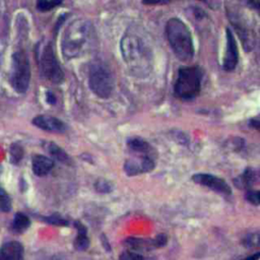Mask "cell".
Masks as SVG:
<instances>
[{
	"label": "cell",
	"instance_id": "1",
	"mask_svg": "<svg viewBox=\"0 0 260 260\" xmlns=\"http://www.w3.org/2000/svg\"><path fill=\"white\" fill-rule=\"evenodd\" d=\"M121 53L130 72L138 77L152 70L153 53L149 40L137 27L128 28L121 40Z\"/></svg>",
	"mask_w": 260,
	"mask_h": 260
},
{
	"label": "cell",
	"instance_id": "2",
	"mask_svg": "<svg viewBox=\"0 0 260 260\" xmlns=\"http://www.w3.org/2000/svg\"><path fill=\"white\" fill-rule=\"evenodd\" d=\"M93 38V28L86 19H75L65 29L61 48L66 58H77L88 51Z\"/></svg>",
	"mask_w": 260,
	"mask_h": 260
},
{
	"label": "cell",
	"instance_id": "3",
	"mask_svg": "<svg viewBox=\"0 0 260 260\" xmlns=\"http://www.w3.org/2000/svg\"><path fill=\"white\" fill-rule=\"evenodd\" d=\"M168 41L175 55L181 61L187 62L194 55L192 36L187 25L179 18H171L166 25Z\"/></svg>",
	"mask_w": 260,
	"mask_h": 260
},
{
	"label": "cell",
	"instance_id": "4",
	"mask_svg": "<svg viewBox=\"0 0 260 260\" xmlns=\"http://www.w3.org/2000/svg\"><path fill=\"white\" fill-rule=\"evenodd\" d=\"M202 74L197 67H183L179 70L175 82V92L182 100H192L198 95Z\"/></svg>",
	"mask_w": 260,
	"mask_h": 260
},
{
	"label": "cell",
	"instance_id": "5",
	"mask_svg": "<svg viewBox=\"0 0 260 260\" xmlns=\"http://www.w3.org/2000/svg\"><path fill=\"white\" fill-rule=\"evenodd\" d=\"M88 84L91 91L101 99H108L114 88V80L109 68L101 61L91 63L88 70Z\"/></svg>",
	"mask_w": 260,
	"mask_h": 260
},
{
	"label": "cell",
	"instance_id": "6",
	"mask_svg": "<svg viewBox=\"0 0 260 260\" xmlns=\"http://www.w3.org/2000/svg\"><path fill=\"white\" fill-rule=\"evenodd\" d=\"M30 81V67L28 58L24 51H16L12 55L10 83L17 92H25Z\"/></svg>",
	"mask_w": 260,
	"mask_h": 260
},
{
	"label": "cell",
	"instance_id": "7",
	"mask_svg": "<svg viewBox=\"0 0 260 260\" xmlns=\"http://www.w3.org/2000/svg\"><path fill=\"white\" fill-rule=\"evenodd\" d=\"M40 67L42 75L51 83L59 84L63 81L64 74L51 44H47L42 51Z\"/></svg>",
	"mask_w": 260,
	"mask_h": 260
},
{
	"label": "cell",
	"instance_id": "8",
	"mask_svg": "<svg viewBox=\"0 0 260 260\" xmlns=\"http://www.w3.org/2000/svg\"><path fill=\"white\" fill-rule=\"evenodd\" d=\"M244 16L245 15L243 13L235 9H232L229 13V17L242 41L244 49L246 51H250L255 45V35L248 19Z\"/></svg>",
	"mask_w": 260,
	"mask_h": 260
},
{
	"label": "cell",
	"instance_id": "9",
	"mask_svg": "<svg viewBox=\"0 0 260 260\" xmlns=\"http://www.w3.org/2000/svg\"><path fill=\"white\" fill-rule=\"evenodd\" d=\"M154 168V161L148 154H140L138 157H132L125 161L124 170L129 176H135L142 173L152 171Z\"/></svg>",
	"mask_w": 260,
	"mask_h": 260
},
{
	"label": "cell",
	"instance_id": "10",
	"mask_svg": "<svg viewBox=\"0 0 260 260\" xmlns=\"http://www.w3.org/2000/svg\"><path fill=\"white\" fill-rule=\"evenodd\" d=\"M192 180L197 183V184H200V185H203L213 191H216L218 193H221V194H225V195H230L232 193V190H231V187L229 186V184L218 178V177H215L213 175H210V174H195L193 177H192Z\"/></svg>",
	"mask_w": 260,
	"mask_h": 260
},
{
	"label": "cell",
	"instance_id": "11",
	"mask_svg": "<svg viewBox=\"0 0 260 260\" xmlns=\"http://www.w3.org/2000/svg\"><path fill=\"white\" fill-rule=\"evenodd\" d=\"M239 60V52L237 42L231 29H226V48L223 57L222 67L225 71H232L236 68Z\"/></svg>",
	"mask_w": 260,
	"mask_h": 260
},
{
	"label": "cell",
	"instance_id": "12",
	"mask_svg": "<svg viewBox=\"0 0 260 260\" xmlns=\"http://www.w3.org/2000/svg\"><path fill=\"white\" fill-rule=\"evenodd\" d=\"M31 122L38 128L52 133H64L67 129V126L63 121L53 116L40 115L35 117Z\"/></svg>",
	"mask_w": 260,
	"mask_h": 260
},
{
	"label": "cell",
	"instance_id": "13",
	"mask_svg": "<svg viewBox=\"0 0 260 260\" xmlns=\"http://www.w3.org/2000/svg\"><path fill=\"white\" fill-rule=\"evenodd\" d=\"M0 260H24L22 245L16 241L3 244L0 247Z\"/></svg>",
	"mask_w": 260,
	"mask_h": 260
},
{
	"label": "cell",
	"instance_id": "14",
	"mask_svg": "<svg viewBox=\"0 0 260 260\" xmlns=\"http://www.w3.org/2000/svg\"><path fill=\"white\" fill-rule=\"evenodd\" d=\"M53 167H54V161L45 155L35 154L31 157L32 172L39 177H43L49 174L53 169Z\"/></svg>",
	"mask_w": 260,
	"mask_h": 260
},
{
	"label": "cell",
	"instance_id": "15",
	"mask_svg": "<svg viewBox=\"0 0 260 260\" xmlns=\"http://www.w3.org/2000/svg\"><path fill=\"white\" fill-rule=\"evenodd\" d=\"M125 245L131 251H147L155 248L153 240L140 239V238H128L125 240Z\"/></svg>",
	"mask_w": 260,
	"mask_h": 260
},
{
	"label": "cell",
	"instance_id": "16",
	"mask_svg": "<svg viewBox=\"0 0 260 260\" xmlns=\"http://www.w3.org/2000/svg\"><path fill=\"white\" fill-rule=\"evenodd\" d=\"M44 147L47 150V152L51 154V156H53L55 159L59 160L60 162H63V164H69L70 162V157H69L68 153L65 150H63L56 143H54V142H45Z\"/></svg>",
	"mask_w": 260,
	"mask_h": 260
},
{
	"label": "cell",
	"instance_id": "17",
	"mask_svg": "<svg viewBox=\"0 0 260 260\" xmlns=\"http://www.w3.org/2000/svg\"><path fill=\"white\" fill-rule=\"evenodd\" d=\"M74 225L77 230V236L74 241V246L79 251L86 250L89 246V240L87 238L86 228L80 221H75Z\"/></svg>",
	"mask_w": 260,
	"mask_h": 260
},
{
	"label": "cell",
	"instance_id": "18",
	"mask_svg": "<svg viewBox=\"0 0 260 260\" xmlns=\"http://www.w3.org/2000/svg\"><path fill=\"white\" fill-rule=\"evenodd\" d=\"M128 146L129 148L139 154H148L151 147L150 145L143 139L139 138V137H134L128 140Z\"/></svg>",
	"mask_w": 260,
	"mask_h": 260
},
{
	"label": "cell",
	"instance_id": "19",
	"mask_svg": "<svg viewBox=\"0 0 260 260\" xmlns=\"http://www.w3.org/2000/svg\"><path fill=\"white\" fill-rule=\"evenodd\" d=\"M30 222H29V219L28 217L21 213V212H17L15 215H14V218H13V222H12V229L15 233H23L25 232L28 226H29Z\"/></svg>",
	"mask_w": 260,
	"mask_h": 260
},
{
	"label": "cell",
	"instance_id": "20",
	"mask_svg": "<svg viewBox=\"0 0 260 260\" xmlns=\"http://www.w3.org/2000/svg\"><path fill=\"white\" fill-rule=\"evenodd\" d=\"M62 0H38L37 1V8L42 12H46L52 10L59 4H61Z\"/></svg>",
	"mask_w": 260,
	"mask_h": 260
},
{
	"label": "cell",
	"instance_id": "21",
	"mask_svg": "<svg viewBox=\"0 0 260 260\" xmlns=\"http://www.w3.org/2000/svg\"><path fill=\"white\" fill-rule=\"evenodd\" d=\"M10 159L12 164H18L19 160L22 158L23 149L18 143H13L10 146Z\"/></svg>",
	"mask_w": 260,
	"mask_h": 260
},
{
	"label": "cell",
	"instance_id": "22",
	"mask_svg": "<svg viewBox=\"0 0 260 260\" xmlns=\"http://www.w3.org/2000/svg\"><path fill=\"white\" fill-rule=\"evenodd\" d=\"M243 244H244L245 247H248V248L260 247V233L248 235V236L244 239Z\"/></svg>",
	"mask_w": 260,
	"mask_h": 260
},
{
	"label": "cell",
	"instance_id": "23",
	"mask_svg": "<svg viewBox=\"0 0 260 260\" xmlns=\"http://www.w3.org/2000/svg\"><path fill=\"white\" fill-rule=\"evenodd\" d=\"M11 209V199L8 194L0 189V210L3 212H7Z\"/></svg>",
	"mask_w": 260,
	"mask_h": 260
},
{
	"label": "cell",
	"instance_id": "24",
	"mask_svg": "<svg viewBox=\"0 0 260 260\" xmlns=\"http://www.w3.org/2000/svg\"><path fill=\"white\" fill-rule=\"evenodd\" d=\"M242 187H250L254 183V173L251 169H247L239 179Z\"/></svg>",
	"mask_w": 260,
	"mask_h": 260
},
{
	"label": "cell",
	"instance_id": "25",
	"mask_svg": "<svg viewBox=\"0 0 260 260\" xmlns=\"http://www.w3.org/2000/svg\"><path fill=\"white\" fill-rule=\"evenodd\" d=\"M94 188L98 192L100 193H109L112 191L113 187H112V184L107 181V180H104V179H100L95 182L94 184Z\"/></svg>",
	"mask_w": 260,
	"mask_h": 260
},
{
	"label": "cell",
	"instance_id": "26",
	"mask_svg": "<svg viewBox=\"0 0 260 260\" xmlns=\"http://www.w3.org/2000/svg\"><path fill=\"white\" fill-rule=\"evenodd\" d=\"M120 260H145L144 257L134 251H124L120 255Z\"/></svg>",
	"mask_w": 260,
	"mask_h": 260
},
{
	"label": "cell",
	"instance_id": "27",
	"mask_svg": "<svg viewBox=\"0 0 260 260\" xmlns=\"http://www.w3.org/2000/svg\"><path fill=\"white\" fill-rule=\"evenodd\" d=\"M240 2L260 15V0H240Z\"/></svg>",
	"mask_w": 260,
	"mask_h": 260
},
{
	"label": "cell",
	"instance_id": "28",
	"mask_svg": "<svg viewBox=\"0 0 260 260\" xmlns=\"http://www.w3.org/2000/svg\"><path fill=\"white\" fill-rule=\"evenodd\" d=\"M246 199L255 205H260V191H249L246 195Z\"/></svg>",
	"mask_w": 260,
	"mask_h": 260
},
{
	"label": "cell",
	"instance_id": "29",
	"mask_svg": "<svg viewBox=\"0 0 260 260\" xmlns=\"http://www.w3.org/2000/svg\"><path fill=\"white\" fill-rule=\"evenodd\" d=\"M45 220L50 223H53L55 225H67L68 224V221L59 215H52L49 217H45Z\"/></svg>",
	"mask_w": 260,
	"mask_h": 260
},
{
	"label": "cell",
	"instance_id": "30",
	"mask_svg": "<svg viewBox=\"0 0 260 260\" xmlns=\"http://www.w3.org/2000/svg\"><path fill=\"white\" fill-rule=\"evenodd\" d=\"M167 242H168V238L165 234H159L153 239V243H154L155 248L164 247L167 244Z\"/></svg>",
	"mask_w": 260,
	"mask_h": 260
},
{
	"label": "cell",
	"instance_id": "31",
	"mask_svg": "<svg viewBox=\"0 0 260 260\" xmlns=\"http://www.w3.org/2000/svg\"><path fill=\"white\" fill-rule=\"evenodd\" d=\"M171 0H142L143 3L145 4H149V5H153V4H164L167 3Z\"/></svg>",
	"mask_w": 260,
	"mask_h": 260
},
{
	"label": "cell",
	"instance_id": "32",
	"mask_svg": "<svg viewBox=\"0 0 260 260\" xmlns=\"http://www.w3.org/2000/svg\"><path fill=\"white\" fill-rule=\"evenodd\" d=\"M47 102L49 103V104H55V102H56V98H55V95L52 93V92H47Z\"/></svg>",
	"mask_w": 260,
	"mask_h": 260
},
{
	"label": "cell",
	"instance_id": "33",
	"mask_svg": "<svg viewBox=\"0 0 260 260\" xmlns=\"http://www.w3.org/2000/svg\"><path fill=\"white\" fill-rule=\"evenodd\" d=\"M258 259H260V252H258V253H256V254H253L252 256L247 257V258L244 259V260H258Z\"/></svg>",
	"mask_w": 260,
	"mask_h": 260
},
{
	"label": "cell",
	"instance_id": "34",
	"mask_svg": "<svg viewBox=\"0 0 260 260\" xmlns=\"http://www.w3.org/2000/svg\"><path fill=\"white\" fill-rule=\"evenodd\" d=\"M251 125L253 126V127H255V128H257L259 131H260V121H258V120H255V121H252L251 122Z\"/></svg>",
	"mask_w": 260,
	"mask_h": 260
},
{
	"label": "cell",
	"instance_id": "35",
	"mask_svg": "<svg viewBox=\"0 0 260 260\" xmlns=\"http://www.w3.org/2000/svg\"><path fill=\"white\" fill-rule=\"evenodd\" d=\"M259 49H260V32H259Z\"/></svg>",
	"mask_w": 260,
	"mask_h": 260
}]
</instances>
